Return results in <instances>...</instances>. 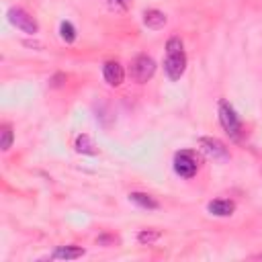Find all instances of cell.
<instances>
[{
	"mask_svg": "<svg viewBox=\"0 0 262 262\" xmlns=\"http://www.w3.org/2000/svg\"><path fill=\"white\" fill-rule=\"evenodd\" d=\"M94 147L96 145H94V141L88 135H78V139H76V149L78 151H82V154H96Z\"/></svg>",
	"mask_w": 262,
	"mask_h": 262,
	"instance_id": "cell-12",
	"label": "cell"
},
{
	"mask_svg": "<svg viewBox=\"0 0 262 262\" xmlns=\"http://www.w3.org/2000/svg\"><path fill=\"white\" fill-rule=\"evenodd\" d=\"M164 70H166L170 80H178L184 74V70H186V55H184V51L168 53L166 61H164Z\"/></svg>",
	"mask_w": 262,
	"mask_h": 262,
	"instance_id": "cell-5",
	"label": "cell"
},
{
	"mask_svg": "<svg viewBox=\"0 0 262 262\" xmlns=\"http://www.w3.org/2000/svg\"><path fill=\"white\" fill-rule=\"evenodd\" d=\"M8 20L16 27V29H20L23 33H29V35H35L37 31H39V27H37V20L29 14V12H25L23 8H10L8 10Z\"/></svg>",
	"mask_w": 262,
	"mask_h": 262,
	"instance_id": "cell-4",
	"label": "cell"
},
{
	"mask_svg": "<svg viewBox=\"0 0 262 262\" xmlns=\"http://www.w3.org/2000/svg\"><path fill=\"white\" fill-rule=\"evenodd\" d=\"M156 72V61L149 57V55H137L131 63V76L137 80V82H147Z\"/></svg>",
	"mask_w": 262,
	"mask_h": 262,
	"instance_id": "cell-3",
	"label": "cell"
},
{
	"mask_svg": "<svg viewBox=\"0 0 262 262\" xmlns=\"http://www.w3.org/2000/svg\"><path fill=\"white\" fill-rule=\"evenodd\" d=\"M199 164H201V160L192 151H178L174 156V172L182 178H192L199 170Z\"/></svg>",
	"mask_w": 262,
	"mask_h": 262,
	"instance_id": "cell-1",
	"label": "cell"
},
{
	"mask_svg": "<svg viewBox=\"0 0 262 262\" xmlns=\"http://www.w3.org/2000/svg\"><path fill=\"white\" fill-rule=\"evenodd\" d=\"M143 25H145L147 29H162V27L166 25V14L160 12V10H156V8L145 10V14H143Z\"/></svg>",
	"mask_w": 262,
	"mask_h": 262,
	"instance_id": "cell-9",
	"label": "cell"
},
{
	"mask_svg": "<svg viewBox=\"0 0 262 262\" xmlns=\"http://www.w3.org/2000/svg\"><path fill=\"white\" fill-rule=\"evenodd\" d=\"M10 143H12V129H10V125H2V129H0V149L6 151L10 147Z\"/></svg>",
	"mask_w": 262,
	"mask_h": 262,
	"instance_id": "cell-13",
	"label": "cell"
},
{
	"mask_svg": "<svg viewBox=\"0 0 262 262\" xmlns=\"http://www.w3.org/2000/svg\"><path fill=\"white\" fill-rule=\"evenodd\" d=\"M129 199H131L135 205L143 207V209H158V201H156L154 196L145 194V192H131Z\"/></svg>",
	"mask_w": 262,
	"mask_h": 262,
	"instance_id": "cell-11",
	"label": "cell"
},
{
	"mask_svg": "<svg viewBox=\"0 0 262 262\" xmlns=\"http://www.w3.org/2000/svg\"><path fill=\"white\" fill-rule=\"evenodd\" d=\"M59 35H61V39L66 41V43H72L74 39H76V29H74V25L72 23H61V27H59Z\"/></svg>",
	"mask_w": 262,
	"mask_h": 262,
	"instance_id": "cell-14",
	"label": "cell"
},
{
	"mask_svg": "<svg viewBox=\"0 0 262 262\" xmlns=\"http://www.w3.org/2000/svg\"><path fill=\"white\" fill-rule=\"evenodd\" d=\"M233 211H235V203L229 201V199H217V201L209 203V213H213L217 217H227Z\"/></svg>",
	"mask_w": 262,
	"mask_h": 262,
	"instance_id": "cell-7",
	"label": "cell"
},
{
	"mask_svg": "<svg viewBox=\"0 0 262 262\" xmlns=\"http://www.w3.org/2000/svg\"><path fill=\"white\" fill-rule=\"evenodd\" d=\"M102 76H104V80L111 86H121L123 84V78H125V72H123V68H121L119 61H106L104 68H102Z\"/></svg>",
	"mask_w": 262,
	"mask_h": 262,
	"instance_id": "cell-6",
	"label": "cell"
},
{
	"mask_svg": "<svg viewBox=\"0 0 262 262\" xmlns=\"http://www.w3.org/2000/svg\"><path fill=\"white\" fill-rule=\"evenodd\" d=\"M160 231H156V229H143V231H139V235H137V239H139V244H154V242H158L160 239Z\"/></svg>",
	"mask_w": 262,
	"mask_h": 262,
	"instance_id": "cell-15",
	"label": "cell"
},
{
	"mask_svg": "<svg viewBox=\"0 0 262 262\" xmlns=\"http://www.w3.org/2000/svg\"><path fill=\"white\" fill-rule=\"evenodd\" d=\"M166 51H168V53H178V51H182V41H180L178 37L168 39V43H166Z\"/></svg>",
	"mask_w": 262,
	"mask_h": 262,
	"instance_id": "cell-16",
	"label": "cell"
},
{
	"mask_svg": "<svg viewBox=\"0 0 262 262\" xmlns=\"http://www.w3.org/2000/svg\"><path fill=\"white\" fill-rule=\"evenodd\" d=\"M80 256H84V250L78 248V246H59L53 252V258H59V260H74V258H80Z\"/></svg>",
	"mask_w": 262,
	"mask_h": 262,
	"instance_id": "cell-10",
	"label": "cell"
},
{
	"mask_svg": "<svg viewBox=\"0 0 262 262\" xmlns=\"http://www.w3.org/2000/svg\"><path fill=\"white\" fill-rule=\"evenodd\" d=\"M201 145H203L205 151L211 154L213 158H227L225 145H223L219 139H215V137H201Z\"/></svg>",
	"mask_w": 262,
	"mask_h": 262,
	"instance_id": "cell-8",
	"label": "cell"
},
{
	"mask_svg": "<svg viewBox=\"0 0 262 262\" xmlns=\"http://www.w3.org/2000/svg\"><path fill=\"white\" fill-rule=\"evenodd\" d=\"M219 121H221V127H223L233 139L239 137V129H242L239 119H237L233 106H231L229 102H225V100H219Z\"/></svg>",
	"mask_w": 262,
	"mask_h": 262,
	"instance_id": "cell-2",
	"label": "cell"
},
{
	"mask_svg": "<svg viewBox=\"0 0 262 262\" xmlns=\"http://www.w3.org/2000/svg\"><path fill=\"white\" fill-rule=\"evenodd\" d=\"M108 4L115 10H127L131 6V0H108Z\"/></svg>",
	"mask_w": 262,
	"mask_h": 262,
	"instance_id": "cell-17",
	"label": "cell"
}]
</instances>
